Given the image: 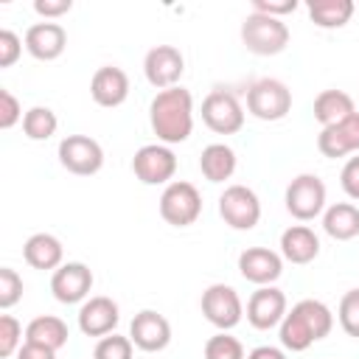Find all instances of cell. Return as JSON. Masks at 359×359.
<instances>
[{
  "label": "cell",
  "mask_w": 359,
  "mask_h": 359,
  "mask_svg": "<svg viewBox=\"0 0 359 359\" xmlns=\"http://www.w3.org/2000/svg\"><path fill=\"white\" fill-rule=\"evenodd\" d=\"M286 294L278 286H258L247 300V320L258 331H269L286 317Z\"/></svg>",
  "instance_id": "5bb4252c"
},
{
  "label": "cell",
  "mask_w": 359,
  "mask_h": 359,
  "mask_svg": "<svg viewBox=\"0 0 359 359\" xmlns=\"http://www.w3.org/2000/svg\"><path fill=\"white\" fill-rule=\"evenodd\" d=\"M202 213V194L194 182L174 180L160 194V216L174 227H188Z\"/></svg>",
  "instance_id": "277c9868"
},
{
  "label": "cell",
  "mask_w": 359,
  "mask_h": 359,
  "mask_svg": "<svg viewBox=\"0 0 359 359\" xmlns=\"http://www.w3.org/2000/svg\"><path fill=\"white\" fill-rule=\"evenodd\" d=\"M90 95L98 107H121L129 98V76L115 65H104L93 73Z\"/></svg>",
  "instance_id": "ffe728a7"
},
{
  "label": "cell",
  "mask_w": 359,
  "mask_h": 359,
  "mask_svg": "<svg viewBox=\"0 0 359 359\" xmlns=\"http://www.w3.org/2000/svg\"><path fill=\"white\" fill-rule=\"evenodd\" d=\"M353 0H309V17L317 28H342L353 17Z\"/></svg>",
  "instance_id": "4316f807"
},
{
  "label": "cell",
  "mask_w": 359,
  "mask_h": 359,
  "mask_svg": "<svg viewBox=\"0 0 359 359\" xmlns=\"http://www.w3.org/2000/svg\"><path fill=\"white\" fill-rule=\"evenodd\" d=\"M132 348H135V342L129 337L107 334V337L98 339V345L93 351V359H132Z\"/></svg>",
  "instance_id": "f546056e"
},
{
  "label": "cell",
  "mask_w": 359,
  "mask_h": 359,
  "mask_svg": "<svg viewBox=\"0 0 359 359\" xmlns=\"http://www.w3.org/2000/svg\"><path fill=\"white\" fill-rule=\"evenodd\" d=\"M317 149L323 157H345V154H359V112L348 115L345 121L339 123H331V126H323L320 137H317Z\"/></svg>",
  "instance_id": "ac0fdd59"
},
{
  "label": "cell",
  "mask_w": 359,
  "mask_h": 359,
  "mask_svg": "<svg viewBox=\"0 0 359 359\" xmlns=\"http://www.w3.org/2000/svg\"><path fill=\"white\" fill-rule=\"evenodd\" d=\"M283 202L297 222H311L325 210V182L317 174H297L286 185Z\"/></svg>",
  "instance_id": "52a82bcc"
},
{
  "label": "cell",
  "mask_w": 359,
  "mask_h": 359,
  "mask_svg": "<svg viewBox=\"0 0 359 359\" xmlns=\"http://www.w3.org/2000/svg\"><path fill=\"white\" fill-rule=\"evenodd\" d=\"M241 42L255 56H275L289 45V25L278 17L252 11L241 22Z\"/></svg>",
  "instance_id": "3957f363"
},
{
  "label": "cell",
  "mask_w": 359,
  "mask_h": 359,
  "mask_svg": "<svg viewBox=\"0 0 359 359\" xmlns=\"http://www.w3.org/2000/svg\"><path fill=\"white\" fill-rule=\"evenodd\" d=\"M247 359H286V353L280 348H275V345H258V348H252L247 353Z\"/></svg>",
  "instance_id": "ab89813d"
},
{
  "label": "cell",
  "mask_w": 359,
  "mask_h": 359,
  "mask_svg": "<svg viewBox=\"0 0 359 359\" xmlns=\"http://www.w3.org/2000/svg\"><path fill=\"white\" fill-rule=\"evenodd\" d=\"M129 339L135 342V348H140L146 353H154V351H163L171 342V325L163 314H157L151 309H143L132 317Z\"/></svg>",
  "instance_id": "e0dca14e"
},
{
  "label": "cell",
  "mask_w": 359,
  "mask_h": 359,
  "mask_svg": "<svg viewBox=\"0 0 359 359\" xmlns=\"http://www.w3.org/2000/svg\"><path fill=\"white\" fill-rule=\"evenodd\" d=\"M199 171L208 182H224L236 171V151L227 143H210L202 149Z\"/></svg>",
  "instance_id": "d4e9b609"
},
{
  "label": "cell",
  "mask_w": 359,
  "mask_h": 359,
  "mask_svg": "<svg viewBox=\"0 0 359 359\" xmlns=\"http://www.w3.org/2000/svg\"><path fill=\"white\" fill-rule=\"evenodd\" d=\"M143 73H146V81L157 90L177 87V81L185 73V56L174 45H154L143 56Z\"/></svg>",
  "instance_id": "7c38bea8"
},
{
  "label": "cell",
  "mask_w": 359,
  "mask_h": 359,
  "mask_svg": "<svg viewBox=\"0 0 359 359\" xmlns=\"http://www.w3.org/2000/svg\"><path fill=\"white\" fill-rule=\"evenodd\" d=\"M202 121L216 135H236L244 126V109L230 90H210L202 101Z\"/></svg>",
  "instance_id": "30bf717a"
},
{
  "label": "cell",
  "mask_w": 359,
  "mask_h": 359,
  "mask_svg": "<svg viewBox=\"0 0 359 359\" xmlns=\"http://www.w3.org/2000/svg\"><path fill=\"white\" fill-rule=\"evenodd\" d=\"M339 325L348 337H359V289H348L337 309Z\"/></svg>",
  "instance_id": "4dcf8cb0"
},
{
  "label": "cell",
  "mask_w": 359,
  "mask_h": 359,
  "mask_svg": "<svg viewBox=\"0 0 359 359\" xmlns=\"http://www.w3.org/2000/svg\"><path fill=\"white\" fill-rule=\"evenodd\" d=\"M202 314L210 325H216L219 331H230L241 323L244 317V303L238 297V292L227 283H213L202 292Z\"/></svg>",
  "instance_id": "9c48e42d"
},
{
  "label": "cell",
  "mask_w": 359,
  "mask_h": 359,
  "mask_svg": "<svg viewBox=\"0 0 359 359\" xmlns=\"http://www.w3.org/2000/svg\"><path fill=\"white\" fill-rule=\"evenodd\" d=\"M59 163L79 177L98 174L104 165V149L90 135H67L59 143Z\"/></svg>",
  "instance_id": "8fae6325"
},
{
  "label": "cell",
  "mask_w": 359,
  "mask_h": 359,
  "mask_svg": "<svg viewBox=\"0 0 359 359\" xmlns=\"http://www.w3.org/2000/svg\"><path fill=\"white\" fill-rule=\"evenodd\" d=\"M353 112H356L353 98H351L345 90H323V93L314 98V118H317L323 126L339 123V121H345V118L353 115Z\"/></svg>",
  "instance_id": "484cf974"
},
{
  "label": "cell",
  "mask_w": 359,
  "mask_h": 359,
  "mask_svg": "<svg viewBox=\"0 0 359 359\" xmlns=\"http://www.w3.org/2000/svg\"><path fill=\"white\" fill-rule=\"evenodd\" d=\"M132 171L143 185H168L177 174V154L165 143H146L135 151Z\"/></svg>",
  "instance_id": "8992f818"
},
{
  "label": "cell",
  "mask_w": 359,
  "mask_h": 359,
  "mask_svg": "<svg viewBox=\"0 0 359 359\" xmlns=\"http://www.w3.org/2000/svg\"><path fill=\"white\" fill-rule=\"evenodd\" d=\"M20 339H22V325L17 317L11 314H0V356L8 359L11 353L20 351Z\"/></svg>",
  "instance_id": "1f68e13d"
},
{
  "label": "cell",
  "mask_w": 359,
  "mask_h": 359,
  "mask_svg": "<svg viewBox=\"0 0 359 359\" xmlns=\"http://www.w3.org/2000/svg\"><path fill=\"white\" fill-rule=\"evenodd\" d=\"M67 337H70L67 323L62 317H53V314H39L25 325V342H36V345H45L53 351L65 348Z\"/></svg>",
  "instance_id": "603a6c76"
},
{
  "label": "cell",
  "mask_w": 359,
  "mask_h": 359,
  "mask_svg": "<svg viewBox=\"0 0 359 359\" xmlns=\"http://www.w3.org/2000/svg\"><path fill=\"white\" fill-rule=\"evenodd\" d=\"M334 328V314L323 300L306 297L286 311L280 323V345L292 353H300L311 348L317 339H325Z\"/></svg>",
  "instance_id": "7a4b0ae2"
},
{
  "label": "cell",
  "mask_w": 359,
  "mask_h": 359,
  "mask_svg": "<svg viewBox=\"0 0 359 359\" xmlns=\"http://www.w3.org/2000/svg\"><path fill=\"white\" fill-rule=\"evenodd\" d=\"M20 297H22V278L17 275V269L3 266L0 269V309H11Z\"/></svg>",
  "instance_id": "d6a6232c"
},
{
  "label": "cell",
  "mask_w": 359,
  "mask_h": 359,
  "mask_svg": "<svg viewBox=\"0 0 359 359\" xmlns=\"http://www.w3.org/2000/svg\"><path fill=\"white\" fill-rule=\"evenodd\" d=\"M70 8H73V0H34V11L39 17H45L48 22L62 17V14H67Z\"/></svg>",
  "instance_id": "74e56055"
},
{
  "label": "cell",
  "mask_w": 359,
  "mask_h": 359,
  "mask_svg": "<svg viewBox=\"0 0 359 359\" xmlns=\"http://www.w3.org/2000/svg\"><path fill=\"white\" fill-rule=\"evenodd\" d=\"M280 255L292 264H311L320 255V238L306 224H292L280 233Z\"/></svg>",
  "instance_id": "44dd1931"
},
{
  "label": "cell",
  "mask_w": 359,
  "mask_h": 359,
  "mask_svg": "<svg viewBox=\"0 0 359 359\" xmlns=\"http://www.w3.org/2000/svg\"><path fill=\"white\" fill-rule=\"evenodd\" d=\"M56 126H59V118L50 107H31L22 118V132L28 140H48L56 135Z\"/></svg>",
  "instance_id": "83f0119b"
},
{
  "label": "cell",
  "mask_w": 359,
  "mask_h": 359,
  "mask_svg": "<svg viewBox=\"0 0 359 359\" xmlns=\"http://www.w3.org/2000/svg\"><path fill=\"white\" fill-rule=\"evenodd\" d=\"M93 289V272L81 261H67L50 275V292L59 303H81Z\"/></svg>",
  "instance_id": "4fadbf2b"
},
{
  "label": "cell",
  "mask_w": 359,
  "mask_h": 359,
  "mask_svg": "<svg viewBox=\"0 0 359 359\" xmlns=\"http://www.w3.org/2000/svg\"><path fill=\"white\" fill-rule=\"evenodd\" d=\"M323 230L337 241H351L359 236V208L351 202H337L323 213Z\"/></svg>",
  "instance_id": "cb8c5ba5"
},
{
  "label": "cell",
  "mask_w": 359,
  "mask_h": 359,
  "mask_svg": "<svg viewBox=\"0 0 359 359\" xmlns=\"http://www.w3.org/2000/svg\"><path fill=\"white\" fill-rule=\"evenodd\" d=\"M67 48V31L59 22H34L25 31V50L39 62H53Z\"/></svg>",
  "instance_id": "d6986e66"
},
{
  "label": "cell",
  "mask_w": 359,
  "mask_h": 359,
  "mask_svg": "<svg viewBox=\"0 0 359 359\" xmlns=\"http://www.w3.org/2000/svg\"><path fill=\"white\" fill-rule=\"evenodd\" d=\"M22 107L11 90H0V129H11L17 121H22Z\"/></svg>",
  "instance_id": "836d02e7"
},
{
  "label": "cell",
  "mask_w": 359,
  "mask_h": 359,
  "mask_svg": "<svg viewBox=\"0 0 359 359\" xmlns=\"http://www.w3.org/2000/svg\"><path fill=\"white\" fill-rule=\"evenodd\" d=\"M149 123L165 146L188 140L194 132V95L180 84L160 90L149 104Z\"/></svg>",
  "instance_id": "6da1fadb"
},
{
  "label": "cell",
  "mask_w": 359,
  "mask_h": 359,
  "mask_svg": "<svg viewBox=\"0 0 359 359\" xmlns=\"http://www.w3.org/2000/svg\"><path fill=\"white\" fill-rule=\"evenodd\" d=\"M247 109L258 121H280L292 109V90L280 79H258L247 90Z\"/></svg>",
  "instance_id": "5b68a950"
},
{
  "label": "cell",
  "mask_w": 359,
  "mask_h": 359,
  "mask_svg": "<svg viewBox=\"0 0 359 359\" xmlns=\"http://www.w3.org/2000/svg\"><path fill=\"white\" fill-rule=\"evenodd\" d=\"M22 258L34 269H59L65 258V247L53 233H34L22 244Z\"/></svg>",
  "instance_id": "7402d4cb"
},
{
  "label": "cell",
  "mask_w": 359,
  "mask_h": 359,
  "mask_svg": "<svg viewBox=\"0 0 359 359\" xmlns=\"http://www.w3.org/2000/svg\"><path fill=\"white\" fill-rule=\"evenodd\" d=\"M121 320V309L112 297L107 294H95L90 300L81 303L79 309V328L87 337H107L115 334V325Z\"/></svg>",
  "instance_id": "2e32d148"
},
{
  "label": "cell",
  "mask_w": 359,
  "mask_h": 359,
  "mask_svg": "<svg viewBox=\"0 0 359 359\" xmlns=\"http://www.w3.org/2000/svg\"><path fill=\"white\" fill-rule=\"evenodd\" d=\"M297 8V0H252V11L258 14H266V17H283V14H292Z\"/></svg>",
  "instance_id": "8d00e7d4"
},
{
  "label": "cell",
  "mask_w": 359,
  "mask_h": 359,
  "mask_svg": "<svg viewBox=\"0 0 359 359\" xmlns=\"http://www.w3.org/2000/svg\"><path fill=\"white\" fill-rule=\"evenodd\" d=\"M20 53H22V39L14 31L3 28L0 31V67H11L20 59Z\"/></svg>",
  "instance_id": "e575fe53"
},
{
  "label": "cell",
  "mask_w": 359,
  "mask_h": 359,
  "mask_svg": "<svg viewBox=\"0 0 359 359\" xmlns=\"http://www.w3.org/2000/svg\"><path fill=\"white\" fill-rule=\"evenodd\" d=\"M339 185H342V191H345L351 199H359V154L351 157V160L342 165Z\"/></svg>",
  "instance_id": "d590c367"
},
{
  "label": "cell",
  "mask_w": 359,
  "mask_h": 359,
  "mask_svg": "<svg viewBox=\"0 0 359 359\" xmlns=\"http://www.w3.org/2000/svg\"><path fill=\"white\" fill-rule=\"evenodd\" d=\"M17 359H56V351L36 342H22L17 351Z\"/></svg>",
  "instance_id": "f35d334b"
},
{
  "label": "cell",
  "mask_w": 359,
  "mask_h": 359,
  "mask_svg": "<svg viewBox=\"0 0 359 359\" xmlns=\"http://www.w3.org/2000/svg\"><path fill=\"white\" fill-rule=\"evenodd\" d=\"M219 216L233 230H252L261 222V199L247 185H227L219 196Z\"/></svg>",
  "instance_id": "ba28073f"
},
{
  "label": "cell",
  "mask_w": 359,
  "mask_h": 359,
  "mask_svg": "<svg viewBox=\"0 0 359 359\" xmlns=\"http://www.w3.org/2000/svg\"><path fill=\"white\" fill-rule=\"evenodd\" d=\"M205 359H244V345L233 334L219 331L205 342Z\"/></svg>",
  "instance_id": "f1b7e54d"
},
{
  "label": "cell",
  "mask_w": 359,
  "mask_h": 359,
  "mask_svg": "<svg viewBox=\"0 0 359 359\" xmlns=\"http://www.w3.org/2000/svg\"><path fill=\"white\" fill-rule=\"evenodd\" d=\"M238 272L255 286H272L283 272V255L269 247H247L238 255Z\"/></svg>",
  "instance_id": "9a60e30c"
}]
</instances>
